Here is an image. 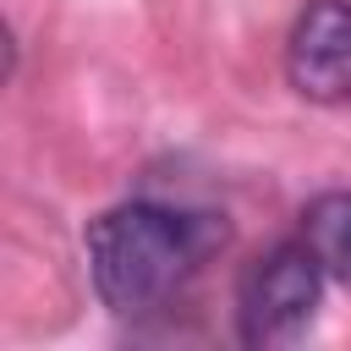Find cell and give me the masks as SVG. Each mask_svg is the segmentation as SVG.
Returning <instances> with one entry per match:
<instances>
[{
	"label": "cell",
	"instance_id": "277c9868",
	"mask_svg": "<svg viewBox=\"0 0 351 351\" xmlns=\"http://www.w3.org/2000/svg\"><path fill=\"white\" fill-rule=\"evenodd\" d=\"M302 236L318 247L324 269L351 280V192H324L302 214Z\"/></svg>",
	"mask_w": 351,
	"mask_h": 351
},
{
	"label": "cell",
	"instance_id": "7a4b0ae2",
	"mask_svg": "<svg viewBox=\"0 0 351 351\" xmlns=\"http://www.w3.org/2000/svg\"><path fill=\"white\" fill-rule=\"evenodd\" d=\"M318 285H324V258L318 247L302 241H280L263 258L247 263L241 291H236V318H241V340L247 346H285L307 329L313 307H318Z\"/></svg>",
	"mask_w": 351,
	"mask_h": 351
},
{
	"label": "cell",
	"instance_id": "6da1fadb",
	"mask_svg": "<svg viewBox=\"0 0 351 351\" xmlns=\"http://www.w3.org/2000/svg\"><path fill=\"white\" fill-rule=\"evenodd\" d=\"M219 241H225V225L208 214H186L165 203H121L93 219L88 269L110 313L143 318L165 307Z\"/></svg>",
	"mask_w": 351,
	"mask_h": 351
},
{
	"label": "cell",
	"instance_id": "3957f363",
	"mask_svg": "<svg viewBox=\"0 0 351 351\" xmlns=\"http://www.w3.org/2000/svg\"><path fill=\"white\" fill-rule=\"evenodd\" d=\"M291 88L313 104H346L351 99V5L346 0H313L285 44Z\"/></svg>",
	"mask_w": 351,
	"mask_h": 351
}]
</instances>
